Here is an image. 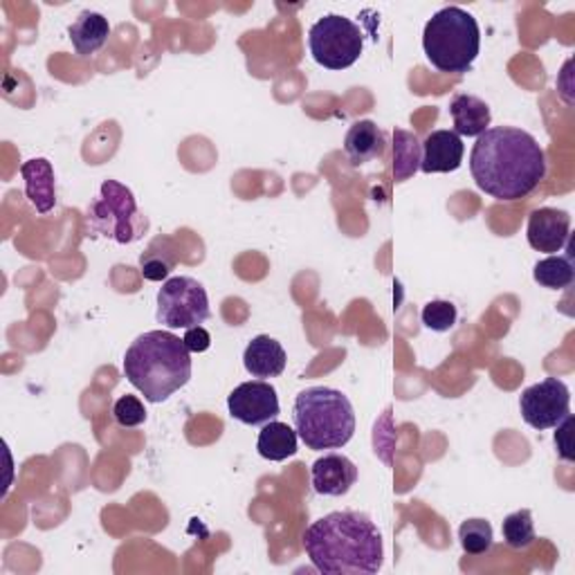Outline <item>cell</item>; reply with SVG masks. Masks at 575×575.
<instances>
[{
    "mask_svg": "<svg viewBox=\"0 0 575 575\" xmlns=\"http://www.w3.org/2000/svg\"><path fill=\"white\" fill-rule=\"evenodd\" d=\"M465 147L455 130H434L423 142L421 171L425 173H452L463 164Z\"/></svg>",
    "mask_w": 575,
    "mask_h": 575,
    "instance_id": "obj_13",
    "label": "cell"
},
{
    "mask_svg": "<svg viewBox=\"0 0 575 575\" xmlns=\"http://www.w3.org/2000/svg\"><path fill=\"white\" fill-rule=\"evenodd\" d=\"M423 145L410 130H393V181L405 183L421 169Z\"/></svg>",
    "mask_w": 575,
    "mask_h": 575,
    "instance_id": "obj_20",
    "label": "cell"
},
{
    "mask_svg": "<svg viewBox=\"0 0 575 575\" xmlns=\"http://www.w3.org/2000/svg\"><path fill=\"white\" fill-rule=\"evenodd\" d=\"M533 279L549 290H564L575 279V268L571 256H547L536 263Z\"/></svg>",
    "mask_w": 575,
    "mask_h": 575,
    "instance_id": "obj_21",
    "label": "cell"
},
{
    "mask_svg": "<svg viewBox=\"0 0 575 575\" xmlns=\"http://www.w3.org/2000/svg\"><path fill=\"white\" fill-rule=\"evenodd\" d=\"M72 48L77 50L79 57H91L97 50L106 46V41L111 36V23L104 14L83 10L77 21L68 30Z\"/></svg>",
    "mask_w": 575,
    "mask_h": 575,
    "instance_id": "obj_16",
    "label": "cell"
},
{
    "mask_svg": "<svg viewBox=\"0 0 575 575\" xmlns=\"http://www.w3.org/2000/svg\"><path fill=\"white\" fill-rule=\"evenodd\" d=\"M303 551L320 573L373 575L382 568L384 544L378 526L358 510H337L313 521Z\"/></svg>",
    "mask_w": 575,
    "mask_h": 575,
    "instance_id": "obj_2",
    "label": "cell"
},
{
    "mask_svg": "<svg viewBox=\"0 0 575 575\" xmlns=\"http://www.w3.org/2000/svg\"><path fill=\"white\" fill-rule=\"evenodd\" d=\"M295 429L308 450L344 448L356 434V412L340 389L311 387L295 398Z\"/></svg>",
    "mask_w": 575,
    "mask_h": 575,
    "instance_id": "obj_4",
    "label": "cell"
},
{
    "mask_svg": "<svg viewBox=\"0 0 575 575\" xmlns=\"http://www.w3.org/2000/svg\"><path fill=\"white\" fill-rule=\"evenodd\" d=\"M557 91L564 97V102L571 106V100H568V93H571V59L564 64V70L557 79Z\"/></svg>",
    "mask_w": 575,
    "mask_h": 575,
    "instance_id": "obj_29",
    "label": "cell"
},
{
    "mask_svg": "<svg viewBox=\"0 0 575 575\" xmlns=\"http://www.w3.org/2000/svg\"><path fill=\"white\" fill-rule=\"evenodd\" d=\"M286 363L288 358L284 346L271 335H256L243 353V365L248 373L258 380L279 378L286 371Z\"/></svg>",
    "mask_w": 575,
    "mask_h": 575,
    "instance_id": "obj_14",
    "label": "cell"
},
{
    "mask_svg": "<svg viewBox=\"0 0 575 575\" xmlns=\"http://www.w3.org/2000/svg\"><path fill=\"white\" fill-rule=\"evenodd\" d=\"M88 223L93 232L113 239L119 245L133 243L147 230V218L140 214L136 196L117 181H104L100 196L88 207Z\"/></svg>",
    "mask_w": 575,
    "mask_h": 575,
    "instance_id": "obj_6",
    "label": "cell"
},
{
    "mask_svg": "<svg viewBox=\"0 0 575 575\" xmlns=\"http://www.w3.org/2000/svg\"><path fill=\"white\" fill-rule=\"evenodd\" d=\"M142 277L147 281H164L175 268V256L171 252L156 250V243L140 256Z\"/></svg>",
    "mask_w": 575,
    "mask_h": 575,
    "instance_id": "obj_25",
    "label": "cell"
},
{
    "mask_svg": "<svg viewBox=\"0 0 575 575\" xmlns=\"http://www.w3.org/2000/svg\"><path fill=\"white\" fill-rule=\"evenodd\" d=\"M502 533H504V540L510 549L515 551H521V549H528L530 544H533L538 540L536 536V524H533V513L530 510H517V513H510L504 524H502Z\"/></svg>",
    "mask_w": 575,
    "mask_h": 575,
    "instance_id": "obj_22",
    "label": "cell"
},
{
    "mask_svg": "<svg viewBox=\"0 0 575 575\" xmlns=\"http://www.w3.org/2000/svg\"><path fill=\"white\" fill-rule=\"evenodd\" d=\"M113 416L119 427H140L147 421V410L140 398L122 395L113 407Z\"/></svg>",
    "mask_w": 575,
    "mask_h": 575,
    "instance_id": "obj_26",
    "label": "cell"
},
{
    "mask_svg": "<svg viewBox=\"0 0 575 575\" xmlns=\"http://www.w3.org/2000/svg\"><path fill=\"white\" fill-rule=\"evenodd\" d=\"M450 115L455 119V133L465 138H479L493 122L491 106L474 95H457L450 104Z\"/></svg>",
    "mask_w": 575,
    "mask_h": 575,
    "instance_id": "obj_18",
    "label": "cell"
},
{
    "mask_svg": "<svg viewBox=\"0 0 575 575\" xmlns=\"http://www.w3.org/2000/svg\"><path fill=\"white\" fill-rule=\"evenodd\" d=\"M308 50L326 70H346L363 57L365 34L350 19L326 14L308 32Z\"/></svg>",
    "mask_w": 575,
    "mask_h": 575,
    "instance_id": "obj_7",
    "label": "cell"
},
{
    "mask_svg": "<svg viewBox=\"0 0 575 575\" xmlns=\"http://www.w3.org/2000/svg\"><path fill=\"white\" fill-rule=\"evenodd\" d=\"M459 542L468 555H483L493 549L495 533L491 521L468 519L459 526Z\"/></svg>",
    "mask_w": 575,
    "mask_h": 575,
    "instance_id": "obj_23",
    "label": "cell"
},
{
    "mask_svg": "<svg viewBox=\"0 0 575 575\" xmlns=\"http://www.w3.org/2000/svg\"><path fill=\"white\" fill-rule=\"evenodd\" d=\"M25 196L38 214H48L57 203L55 169L46 158H34L21 164Z\"/></svg>",
    "mask_w": 575,
    "mask_h": 575,
    "instance_id": "obj_15",
    "label": "cell"
},
{
    "mask_svg": "<svg viewBox=\"0 0 575 575\" xmlns=\"http://www.w3.org/2000/svg\"><path fill=\"white\" fill-rule=\"evenodd\" d=\"M457 306L452 301H444V299H434L429 301L423 313H421V320L423 324L429 329V331H436V333H446L450 329H455L457 324Z\"/></svg>",
    "mask_w": 575,
    "mask_h": 575,
    "instance_id": "obj_24",
    "label": "cell"
},
{
    "mask_svg": "<svg viewBox=\"0 0 575 575\" xmlns=\"http://www.w3.org/2000/svg\"><path fill=\"white\" fill-rule=\"evenodd\" d=\"M573 416L571 414H566L557 425H555V436H553V440H555V448H557V452H560V457L564 459V461H573L575 459V455H573Z\"/></svg>",
    "mask_w": 575,
    "mask_h": 575,
    "instance_id": "obj_27",
    "label": "cell"
},
{
    "mask_svg": "<svg viewBox=\"0 0 575 575\" xmlns=\"http://www.w3.org/2000/svg\"><path fill=\"white\" fill-rule=\"evenodd\" d=\"M476 187L497 200H519L533 194L547 175V156L530 133L513 126L488 128L470 153Z\"/></svg>",
    "mask_w": 575,
    "mask_h": 575,
    "instance_id": "obj_1",
    "label": "cell"
},
{
    "mask_svg": "<svg viewBox=\"0 0 575 575\" xmlns=\"http://www.w3.org/2000/svg\"><path fill=\"white\" fill-rule=\"evenodd\" d=\"M209 297L200 281L171 277L158 290V324L166 329H194L209 320Z\"/></svg>",
    "mask_w": 575,
    "mask_h": 575,
    "instance_id": "obj_8",
    "label": "cell"
},
{
    "mask_svg": "<svg viewBox=\"0 0 575 575\" xmlns=\"http://www.w3.org/2000/svg\"><path fill=\"white\" fill-rule=\"evenodd\" d=\"M526 237L528 245L533 250L555 254L566 245L571 237V216L555 207L536 209L528 218Z\"/></svg>",
    "mask_w": 575,
    "mask_h": 575,
    "instance_id": "obj_11",
    "label": "cell"
},
{
    "mask_svg": "<svg viewBox=\"0 0 575 575\" xmlns=\"http://www.w3.org/2000/svg\"><path fill=\"white\" fill-rule=\"evenodd\" d=\"M423 50L440 72H468L481 50V27L470 12L455 5L444 8L425 25Z\"/></svg>",
    "mask_w": 575,
    "mask_h": 575,
    "instance_id": "obj_5",
    "label": "cell"
},
{
    "mask_svg": "<svg viewBox=\"0 0 575 575\" xmlns=\"http://www.w3.org/2000/svg\"><path fill=\"white\" fill-rule=\"evenodd\" d=\"M313 488L322 497H344L358 481V468L344 455H326L313 463Z\"/></svg>",
    "mask_w": 575,
    "mask_h": 575,
    "instance_id": "obj_12",
    "label": "cell"
},
{
    "mask_svg": "<svg viewBox=\"0 0 575 575\" xmlns=\"http://www.w3.org/2000/svg\"><path fill=\"white\" fill-rule=\"evenodd\" d=\"M344 153L353 164H365L384 153V133L371 119L353 124L344 138Z\"/></svg>",
    "mask_w": 575,
    "mask_h": 575,
    "instance_id": "obj_17",
    "label": "cell"
},
{
    "mask_svg": "<svg viewBox=\"0 0 575 575\" xmlns=\"http://www.w3.org/2000/svg\"><path fill=\"white\" fill-rule=\"evenodd\" d=\"M230 416L243 425H265L279 416L277 389L265 380H252L239 384L228 395Z\"/></svg>",
    "mask_w": 575,
    "mask_h": 575,
    "instance_id": "obj_10",
    "label": "cell"
},
{
    "mask_svg": "<svg viewBox=\"0 0 575 575\" xmlns=\"http://www.w3.org/2000/svg\"><path fill=\"white\" fill-rule=\"evenodd\" d=\"M124 376L145 401L164 403L192 380V353L171 331H149L126 348Z\"/></svg>",
    "mask_w": 575,
    "mask_h": 575,
    "instance_id": "obj_3",
    "label": "cell"
},
{
    "mask_svg": "<svg viewBox=\"0 0 575 575\" xmlns=\"http://www.w3.org/2000/svg\"><path fill=\"white\" fill-rule=\"evenodd\" d=\"M519 412L533 429H551L571 412V391L562 380L544 378L521 393Z\"/></svg>",
    "mask_w": 575,
    "mask_h": 575,
    "instance_id": "obj_9",
    "label": "cell"
},
{
    "mask_svg": "<svg viewBox=\"0 0 575 575\" xmlns=\"http://www.w3.org/2000/svg\"><path fill=\"white\" fill-rule=\"evenodd\" d=\"M183 342L189 348V353H205L211 346V335L203 326H194V329H187Z\"/></svg>",
    "mask_w": 575,
    "mask_h": 575,
    "instance_id": "obj_28",
    "label": "cell"
},
{
    "mask_svg": "<svg viewBox=\"0 0 575 575\" xmlns=\"http://www.w3.org/2000/svg\"><path fill=\"white\" fill-rule=\"evenodd\" d=\"M256 450L265 461L281 463L297 455V429H292L288 423L271 421L265 423L258 432Z\"/></svg>",
    "mask_w": 575,
    "mask_h": 575,
    "instance_id": "obj_19",
    "label": "cell"
}]
</instances>
